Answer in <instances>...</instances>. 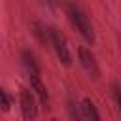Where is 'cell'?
Segmentation results:
<instances>
[{
	"label": "cell",
	"mask_w": 121,
	"mask_h": 121,
	"mask_svg": "<svg viewBox=\"0 0 121 121\" xmlns=\"http://www.w3.org/2000/svg\"><path fill=\"white\" fill-rule=\"evenodd\" d=\"M51 121H57V119H51Z\"/></svg>",
	"instance_id": "7c38bea8"
},
{
	"label": "cell",
	"mask_w": 121,
	"mask_h": 121,
	"mask_svg": "<svg viewBox=\"0 0 121 121\" xmlns=\"http://www.w3.org/2000/svg\"><path fill=\"white\" fill-rule=\"evenodd\" d=\"M9 106H11V96L8 95V91H6V89H2V87H0V108H2L4 112H8V110H9Z\"/></svg>",
	"instance_id": "30bf717a"
},
{
	"label": "cell",
	"mask_w": 121,
	"mask_h": 121,
	"mask_svg": "<svg viewBox=\"0 0 121 121\" xmlns=\"http://www.w3.org/2000/svg\"><path fill=\"white\" fill-rule=\"evenodd\" d=\"M112 91H113V98H115V102H117V106L121 110V85L119 83H113L112 85Z\"/></svg>",
	"instance_id": "8fae6325"
},
{
	"label": "cell",
	"mask_w": 121,
	"mask_h": 121,
	"mask_svg": "<svg viewBox=\"0 0 121 121\" xmlns=\"http://www.w3.org/2000/svg\"><path fill=\"white\" fill-rule=\"evenodd\" d=\"M81 112H83L85 121H100V113H98V110H96V106H95V102L91 98H83Z\"/></svg>",
	"instance_id": "8992f818"
},
{
	"label": "cell",
	"mask_w": 121,
	"mask_h": 121,
	"mask_svg": "<svg viewBox=\"0 0 121 121\" xmlns=\"http://www.w3.org/2000/svg\"><path fill=\"white\" fill-rule=\"evenodd\" d=\"M68 113H70V119L72 121H85L83 117V112H81V106L74 100V98H68Z\"/></svg>",
	"instance_id": "ba28073f"
},
{
	"label": "cell",
	"mask_w": 121,
	"mask_h": 121,
	"mask_svg": "<svg viewBox=\"0 0 121 121\" xmlns=\"http://www.w3.org/2000/svg\"><path fill=\"white\" fill-rule=\"evenodd\" d=\"M19 104H21V113L26 121H34L38 117V104H36V98L30 89H21Z\"/></svg>",
	"instance_id": "3957f363"
},
{
	"label": "cell",
	"mask_w": 121,
	"mask_h": 121,
	"mask_svg": "<svg viewBox=\"0 0 121 121\" xmlns=\"http://www.w3.org/2000/svg\"><path fill=\"white\" fill-rule=\"evenodd\" d=\"M30 85H32V89L36 91V95H38V98L42 100V104H49V93H47V89H45V85L42 83V79H40V76H30Z\"/></svg>",
	"instance_id": "52a82bcc"
},
{
	"label": "cell",
	"mask_w": 121,
	"mask_h": 121,
	"mask_svg": "<svg viewBox=\"0 0 121 121\" xmlns=\"http://www.w3.org/2000/svg\"><path fill=\"white\" fill-rule=\"evenodd\" d=\"M47 36H49V43L53 45L59 60H60L62 64L70 66V64H72V53H70V49H68V42H66L64 34H62L57 26H47Z\"/></svg>",
	"instance_id": "7a4b0ae2"
},
{
	"label": "cell",
	"mask_w": 121,
	"mask_h": 121,
	"mask_svg": "<svg viewBox=\"0 0 121 121\" xmlns=\"http://www.w3.org/2000/svg\"><path fill=\"white\" fill-rule=\"evenodd\" d=\"M78 53H79V62L85 68V72L93 78H98V64H96V59H95L93 51L87 49V47H79Z\"/></svg>",
	"instance_id": "277c9868"
},
{
	"label": "cell",
	"mask_w": 121,
	"mask_h": 121,
	"mask_svg": "<svg viewBox=\"0 0 121 121\" xmlns=\"http://www.w3.org/2000/svg\"><path fill=\"white\" fill-rule=\"evenodd\" d=\"M21 60H23L25 70L28 72V78H30V76H40V64H38V60H36V55H34L30 49H23Z\"/></svg>",
	"instance_id": "5b68a950"
},
{
	"label": "cell",
	"mask_w": 121,
	"mask_h": 121,
	"mask_svg": "<svg viewBox=\"0 0 121 121\" xmlns=\"http://www.w3.org/2000/svg\"><path fill=\"white\" fill-rule=\"evenodd\" d=\"M66 13H68L70 23L79 30V34L87 42L93 43L95 42V30H93V25H91V19H89L87 11L78 4H66Z\"/></svg>",
	"instance_id": "6da1fadb"
},
{
	"label": "cell",
	"mask_w": 121,
	"mask_h": 121,
	"mask_svg": "<svg viewBox=\"0 0 121 121\" xmlns=\"http://www.w3.org/2000/svg\"><path fill=\"white\" fill-rule=\"evenodd\" d=\"M32 26H34V34L38 36V40L42 42V43H49V36H47V26L45 25H42V23H32Z\"/></svg>",
	"instance_id": "9c48e42d"
}]
</instances>
